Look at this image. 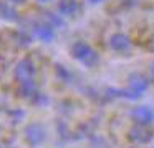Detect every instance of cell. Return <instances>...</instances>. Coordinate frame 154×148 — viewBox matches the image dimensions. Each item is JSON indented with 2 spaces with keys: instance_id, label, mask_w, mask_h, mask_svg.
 Wrapping results in <instances>:
<instances>
[{
  "instance_id": "6da1fadb",
  "label": "cell",
  "mask_w": 154,
  "mask_h": 148,
  "mask_svg": "<svg viewBox=\"0 0 154 148\" xmlns=\"http://www.w3.org/2000/svg\"><path fill=\"white\" fill-rule=\"evenodd\" d=\"M71 57L88 68H93L94 65L100 62L98 52L94 50L88 42H83V40H78L71 45Z\"/></svg>"
},
{
  "instance_id": "7a4b0ae2",
  "label": "cell",
  "mask_w": 154,
  "mask_h": 148,
  "mask_svg": "<svg viewBox=\"0 0 154 148\" xmlns=\"http://www.w3.org/2000/svg\"><path fill=\"white\" fill-rule=\"evenodd\" d=\"M149 88V80L147 77H144L143 73H134L129 77L128 82V87L124 90H118V95L124 98H129V100H137L141 98Z\"/></svg>"
},
{
  "instance_id": "3957f363",
  "label": "cell",
  "mask_w": 154,
  "mask_h": 148,
  "mask_svg": "<svg viewBox=\"0 0 154 148\" xmlns=\"http://www.w3.org/2000/svg\"><path fill=\"white\" fill-rule=\"evenodd\" d=\"M35 73H37V68H35V63L32 58L23 57L22 60H18V63L15 65V80L17 83H23V82H30L35 80Z\"/></svg>"
},
{
  "instance_id": "277c9868",
  "label": "cell",
  "mask_w": 154,
  "mask_h": 148,
  "mask_svg": "<svg viewBox=\"0 0 154 148\" xmlns=\"http://www.w3.org/2000/svg\"><path fill=\"white\" fill-rule=\"evenodd\" d=\"M154 137V131L147 125H137L134 123L128 131V140L136 145H147Z\"/></svg>"
},
{
  "instance_id": "5b68a950",
  "label": "cell",
  "mask_w": 154,
  "mask_h": 148,
  "mask_svg": "<svg viewBox=\"0 0 154 148\" xmlns=\"http://www.w3.org/2000/svg\"><path fill=\"white\" fill-rule=\"evenodd\" d=\"M47 138V130L42 123H30L25 127V141L30 146H40Z\"/></svg>"
},
{
  "instance_id": "8992f818",
  "label": "cell",
  "mask_w": 154,
  "mask_h": 148,
  "mask_svg": "<svg viewBox=\"0 0 154 148\" xmlns=\"http://www.w3.org/2000/svg\"><path fill=\"white\" fill-rule=\"evenodd\" d=\"M131 118L137 125L151 127V123L154 121V108L149 107V105H137L131 110Z\"/></svg>"
},
{
  "instance_id": "52a82bcc",
  "label": "cell",
  "mask_w": 154,
  "mask_h": 148,
  "mask_svg": "<svg viewBox=\"0 0 154 148\" xmlns=\"http://www.w3.org/2000/svg\"><path fill=\"white\" fill-rule=\"evenodd\" d=\"M108 45L113 52H118V53H123V52H128L131 48V38L129 35L123 34V32H114L113 35L108 40Z\"/></svg>"
},
{
  "instance_id": "ba28073f",
  "label": "cell",
  "mask_w": 154,
  "mask_h": 148,
  "mask_svg": "<svg viewBox=\"0 0 154 148\" xmlns=\"http://www.w3.org/2000/svg\"><path fill=\"white\" fill-rule=\"evenodd\" d=\"M33 35L38 38L40 42H45V43H50V42L55 40V28L51 24H37L33 28Z\"/></svg>"
},
{
  "instance_id": "9c48e42d",
  "label": "cell",
  "mask_w": 154,
  "mask_h": 148,
  "mask_svg": "<svg viewBox=\"0 0 154 148\" xmlns=\"http://www.w3.org/2000/svg\"><path fill=\"white\" fill-rule=\"evenodd\" d=\"M80 10V2L78 0H60L58 4V14L63 17H73Z\"/></svg>"
},
{
  "instance_id": "30bf717a",
  "label": "cell",
  "mask_w": 154,
  "mask_h": 148,
  "mask_svg": "<svg viewBox=\"0 0 154 148\" xmlns=\"http://www.w3.org/2000/svg\"><path fill=\"white\" fill-rule=\"evenodd\" d=\"M37 92H38V88H37V83H35V80L18 83V93H20V97H23V98H28V100H32V98L37 95Z\"/></svg>"
},
{
  "instance_id": "8fae6325",
  "label": "cell",
  "mask_w": 154,
  "mask_h": 148,
  "mask_svg": "<svg viewBox=\"0 0 154 148\" xmlns=\"http://www.w3.org/2000/svg\"><path fill=\"white\" fill-rule=\"evenodd\" d=\"M0 17L8 20V22H18V12L10 4L0 2Z\"/></svg>"
},
{
  "instance_id": "7c38bea8",
  "label": "cell",
  "mask_w": 154,
  "mask_h": 148,
  "mask_svg": "<svg viewBox=\"0 0 154 148\" xmlns=\"http://www.w3.org/2000/svg\"><path fill=\"white\" fill-rule=\"evenodd\" d=\"M88 4H91V5H98V4H103L104 0H86Z\"/></svg>"
},
{
  "instance_id": "4fadbf2b",
  "label": "cell",
  "mask_w": 154,
  "mask_h": 148,
  "mask_svg": "<svg viewBox=\"0 0 154 148\" xmlns=\"http://www.w3.org/2000/svg\"><path fill=\"white\" fill-rule=\"evenodd\" d=\"M12 4H15V5H22V4H25V0H10Z\"/></svg>"
},
{
  "instance_id": "5bb4252c",
  "label": "cell",
  "mask_w": 154,
  "mask_h": 148,
  "mask_svg": "<svg viewBox=\"0 0 154 148\" xmlns=\"http://www.w3.org/2000/svg\"><path fill=\"white\" fill-rule=\"evenodd\" d=\"M151 77H152V80H154V62L151 63Z\"/></svg>"
},
{
  "instance_id": "9a60e30c",
  "label": "cell",
  "mask_w": 154,
  "mask_h": 148,
  "mask_svg": "<svg viewBox=\"0 0 154 148\" xmlns=\"http://www.w3.org/2000/svg\"><path fill=\"white\" fill-rule=\"evenodd\" d=\"M37 2H38V4H50L51 0H37Z\"/></svg>"
},
{
  "instance_id": "2e32d148",
  "label": "cell",
  "mask_w": 154,
  "mask_h": 148,
  "mask_svg": "<svg viewBox=\"0 0 154 148\" xmlns=\"http://www.w3.org/2000/svg\"><path fill=\"white\" fill-rule=\"evenodd\" d=\"M151 148H154V146H151Z\"/></svg>"
},
{
  "instance_id": "e0dca14e",
  "label": "cell",
  "mask_w": 154,
  "mask_h": 148,
  "mask_svg": "<svg viewBox=\"0 0 154 148\" xmlns=\"http://www.w3.org/2000/svg\"><path fill=\"white\" fill-rule=\"evenodd\" d=\"M0 148H2V146H0Z\"/></svg>"
}]
</instances>
